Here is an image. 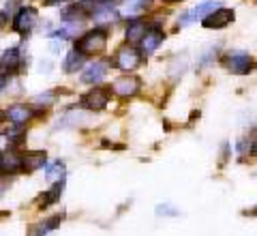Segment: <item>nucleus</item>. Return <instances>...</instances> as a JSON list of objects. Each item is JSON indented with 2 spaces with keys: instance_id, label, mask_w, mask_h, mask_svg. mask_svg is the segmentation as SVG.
<instances>
[{
  "instance_id": "17",
  "label": "nucleus",
  "mask_w": 257,
  "mask_h": 236,
  "mask_svg": "<svg viewBox=\"0 0 257 236\" xmlns=\"http://www.w3.org/2000/svg\"><path fill=\"white\" fill-rule=\"evenodd\" d=\"M62 189H64V181L56 183V185H54L52 189L47 191L45 195H41V198H39V206H41V208H47L50 204H54V202H56V200H58L60 195H62Z\"/></svg>"
},
{
  "instance_id": "1",
  "label": "nucleus",
  "mask_w": 257,
  "mask_h": 236,
  "mask_svg": "<svg viewBox=\"0 0 257 236\" xmlns=\"http://www.w3.org/2000/svg\"><path fill=\"white\" fill-rule=\"evenodd\" d=\"M105 45H107V32L103 28H94L90 32H86V35L75 43V50L82 52L84 56H88V54L103 52L105 50Z\"/></svg>"
},
{
  "instance_id": "28",
  "label": "nucleus",
  "mask_w": 257,
  "mask_h": 236,
  "mask_svg": "<svg viewBox=\"0 0 257 236\" xmlns=\"http://www.w3.org/2000/svg\"><path fill=\"white\" fill-rule=\"evenodd\" d=\"M0 159H3V154H0Z\"/></svg>"
},
{
  "instance_id": "3",
  "label": "nucleus",
  "mask_w": 257,
  "mask_h": 236,
  "mask_svg": "<svg viewBox=\"0 0 257 236\" xmlns=\"http://www.w3.org/2000/svg\"><path fill=\"white\" fill-rule=\"evenodd\" d=\"M37 18H39L37 9H32V7H22V9L15 13V18H13V30L26 37L28 32L32 30V26L37 24Z\"/></svg>"
},
{
  "instance_id": "6",
  "label": "nucleus",
  "mask_w": 257,
  "mask_h": 236,
  "mask_svg": "<svg viewBox=\"0 0 257 236\" xmlns=\"http://www.w3.org/2000/svg\"><path fill=\"white\" fill-rule=\"evenodd\" d=\"M219 3H221V0H204L202 5H197L195 9H191V11H187L182 15V18H180V26H189L193 20H204L206 15H210L212 11L219 9Z\"/></svg>"
},
{
  "instance_id": "10",
  "label": "nucleus",
  "mask_w": 257,
  "mask_h": 236,
  "mask_svg": "<svg viewBox=\"0 0 257 236\" xmlns=\"http://www.w3.org/2000/svg\"><path fill=\"white\" fill-rule=\"evenodd\" d=\"M22 67V54L18 47H11V50H7L3 54V58H0V73H18Z\"/></svg>"
},
{
  "instance_id": "27",
  "label": "nucleus",
  "mask_w": 257,
  "mask_h": 236,
  "mask_svg": "<svg viewBox=\"0 0 257 236\" xmlns=\"http://www.w3.org/2000/svg\"><path fill=\"white\" fill-rule=\"evenodd\" d=\"M3 118H5V114H3V112H0V123H3Z\"/></svg>"
},
{
  "instance_id": "15",
  "label": "nucleus",
  "mask_w": 257,
  "mask_h": 236,
  "mask_svg": "<svg viewBox=\"0 0 257 236\" xmlns=\"http://www.w3.org/2000/svg\"><path fill=\"white\" fill-rule=\"evenodd\" d=\"M7 116H9V120L15 127H22V125H26L30 120L32 112L26 108V105H13V108L7 110Z\"/></svg>"
},
{
  "instance_id": "5",
  "label": "nucleus",
  "mask_w": 257,
  "mask_h": 236,
  "mask_svg": "<svg viewBox=\"0 0 257 236\" xmlns=\"http://www.w3.org/2000/svg\"><path fill=\"white\" fill-rule=\"evenodd\" d=\"M234 18H236L234 9H225V7H219L216 11H212L210 15H206V18L202 20V26H204V28H214V30H219V28L229 26V24L234 22Z\"/></svg>"
},
{
  "instance_id": "22",
  "label": "nucleus",
  "mask_w": 257,
  "mask_h": 236,
  "mask_svg": "<svg viewBox=\"0 0 257 236\" xmlns=\"http://www.w3.org/2000/svg\"><path fill=\"white\" fill-rule=\"evenodd\" d=\"M62 172H64V166L58 161V164H54V166L47 168V178H54V176H60L62 178Z\"/></svg>"
},
{
  "instance_id": "8",
  "label": "nucleus",
  "mask_w": 257,
  "mask_h": 236,
  "mask_svg": "<svg viewBox=\"0 0 257 236\" xmlns=\"http://www.w3.org/2000/svg\"><path fill=\"white\" fill-rule=\"evenodd\" d=\"M140 86H142V82L135 75H122V77L116 80L111 88H114V93L118 97H133L135 93L140 91Z\"/></svg>"
},
{
  "instance_id": "14",
  "label": "nucleus",
  "mask_w": 257,
  "mask_h": 236,
  "mask_svg": "<svg viewBox=\"0 0 257 236\" xmlns=\"http://www.w3.org/2000/svg\"><path fill=\"white\" fill-rule=\"evenodd\" d=\"M0 170L7 174H15V172H20V170H24L22 154H15L13 150L3 154V159H0Z\"/></svg>"
},
{
  "instance_id": "20",
  "label": "nucleus",
  "mask_w": 257,
  "mask_h": 236,
  "mask_svg": "<svg viewBox=\"0 0 257 236\" xmlns=\"http://www.w3.org/2000/svg\"><path fill=\"white\" fill-rule=\"evenodd\" d=\"M60 221H62V215H56V217H52V219H47L45 223H41V227L37 230V234H32V236H45L47 232L56 230V227L60 225Z\"/></svg>"
},
{
  "instance_id": "23",
  "label": "nucleus",
  "mask_w": 257,
  "mask_h": 236,
  "mask_svg": "<svg viewBox=\"0 0 257 236\" xmlns=\"http://www.w3.org/2000/svg\"><path fill=\"white\" fill-rule=\"evenodd\" d=\"M64 3H69V0H45L47 7H60V5H64Z\"/></svg>"
},
{
  "instance_id": "19",
  "label": "nucleus",
  "mask_w": 257,
  "mask_h": 236,
  "mask_svg": "<svg viewBox=\"0 0 257 236\" xmlns=\"http://www.w3.org/2000/svg\"><path fill=\"white\" fill-rule=\"evenodd\" d=\"M240 154H248V157H257V137H246L238 144Z\"/></svg>"
},
{
  "instance_id": "13",
  "label": "nucleus",
  "mask_w": 257,
  "mask_h": 236,
  "mask_svg": "<svg viewBox=\"0 0 257 236\" xmlns=\"http://www.w3.org/2000/svg\"><path fill=\"white\" fill-rule=\"evenodd\" d=\"M146 32H148L146 22L131 20L128 22V26H126V41L128 43H142V39L146 37Z\"/></svg>"
},
{
  "instance_id": "9",
  "label": "nucleus",
  "mask_w": 257,
  "mask_h": 236,
  "mask_svg": "<svg viewBox=\"0 0 257 236\" xmlns=\"http://www.w3.org/2000/svg\"><path fill=\"white\" fill-rule=\"evenodd\" d=\"M107 75V62L94 60L92 64H88L82 73V82L84 84H99L103 77Z\"/></svg>"
},
{
  "instance_id": "25",
  "label": "nucleus",
  "mask_w": 257,
  "mask_h": 236,
  "mask_svg": "<svg viewBox=\"0 0 257 236\" xmlns=\"http://www.w3.org/2000/svg\"><path fill=\"white\" fill-rule=\"evenodd\" d=\"M5 24H7V13H3V11H0V30H3V26H5Z\"/></svg>"
},
{
  "instance_id": "2",
  "label": "nucleus",
  "mask_w": 257,
  "mask_h": 236,
  "mask_svg": "<svg viewBox=\"0 0 257 236\" xmlns=\"http://www.w3.org/2000/svg\"><path fill=\"white\" fill-rule=\"evenodd\" d=\"M225 67H227L229 73H236V75H246L255 69V60L251 54L246 52H231L225 56Z\"/></svg>"
},
{
  "instance_id": "26",
  "label": "nucleus",
  "mask_w": 257,
  "mask_h": 236,
  "mask_svg": "<svg viewBox=\"0 0 257 236\" xmlns=\"http://www.w3.org/2000/svg\"><path fill=\"white\" fill-rule=\"evenodd\" d=\"M163 3H167V5H176V3H180V0H163Z\"/></svg>"
},
{
  "instance_id": "16",
  "label": "nucleus",
  "mask_w": 257,
  "mask_h": 236,
  "mask_svg": "<svg viewBox=\"0 0 257 236\" xmlns=\"http://www.w3.org/2000/svg\"><path fill=\"white\" fill-rule=\"evenodd\" d=\"M82 64H84V54L73 50V52L67 54V58H64V62H62V69L67 73H75V71L82 69Z\"/></svg>"
},
{
  "instance_id": "21",
  "label": "nucleus",
  "mask_w": 257,
  "mask_h": 236,
  "mask_svg": "<svg viewBox=\"0 0 257 236\" xmlns=\"http://www.w3.org/2000/svg\"><path fill=\"white\" fill-rule=\"evenodd\" d=\"M152 3V0H126V11H140V9H146V7Z\"/></svg>"
},
{
  "instance_id": "7",
  "label": "nucleus",
  "mask_w": 257,
  "mask_h": 236,
  "mask_svg": "<svg viewBox=\"0 0 257 236\" xmlns=\"http://www.w3.org/2000/svg\"><path fill=\"white\" fill-rule=\"evenodd\" d=\"M140 62H142V54L135 47H122L116 54V64L122 71H133L135 67H140Z\"/></svg>"
},
{
  "instance_id": "4",
  "label": "nucleus",
  "mask_w": 257,
  "mask_h": 236,
  "mask_svg": "<svg viewBox=\"0 0 257 236\" xmlns=\"http://www.w3.org/2000/svg\"><path fill=\"white\" fill-rule=\"evenodd\" d=\"M107 101H109V91H107L105 86H99V88H92L90 93H86V95L82 97V101H79V105H82V108H86V110L99 112V110L105 108Z\"/></svg>"
},
{
  "instance_id": "12",
  "label": "nucleus",
  "mask_w": 257,
  "mask_h": 236,
  "mask_svg": "<svg viewBox=\"0 0 257 236\" xmlns=\"http://www.w3.org/2000/svg\"><path fill=\"white\" fill-rule=\"evenodd\" d=\"M163 39H165V35H163V32H161L157 26L150 28V30L146 32V37L142 39V43H140V45H142V54H146V56L152 54L161 43H163Z\"/></svg>"
},
{
  "instance_id": "18",
  "label": "nucleus",
  "mask_w": 257,
  "mask_h": 236,
  "mask_svg": "<svg viewBox=\"0 0 257 236\" xmlns=\"http://www.w3.org/2000/svg\"><path fill=\"white\" fill-rule=\"evenodd\" d=\"M79 30H82V24L73 22V24H67V26L60 28V30H56V32H54V37H56V39H69V37H77V35H79Z\"/></svg>"
},
{
  "instance_id": "24",
  "label": "nucleus",
  "mask_w": 257,
  "mask_h": 236,
  "mask_svg": "<svg viewBox=\"0 0 257 236\" xmlns=\"http://www.w3.org/2000/svg\"><path fill=\"white\" fill-rule=\"evenodd\" d=\"M5 86H7V75H5V73H0V91H3Z\"/></svg>"
},
{
  "instance_id": "11",
  "label": "nucleus",
  "mask_w": 257,
  "mask_h": 236,
  "mask_svg": "<svg viewBox=\"0 0 257 236\" xmlns=\"http://www.w3.org/2000/svg\"><path fill=\"white\" fill-rule=\"evenodd\" d=\"M22 164L24 172H37L39 168H43L47 164V154L43 150H30L22 154Z\"/></svg>"
}]
</instances>
